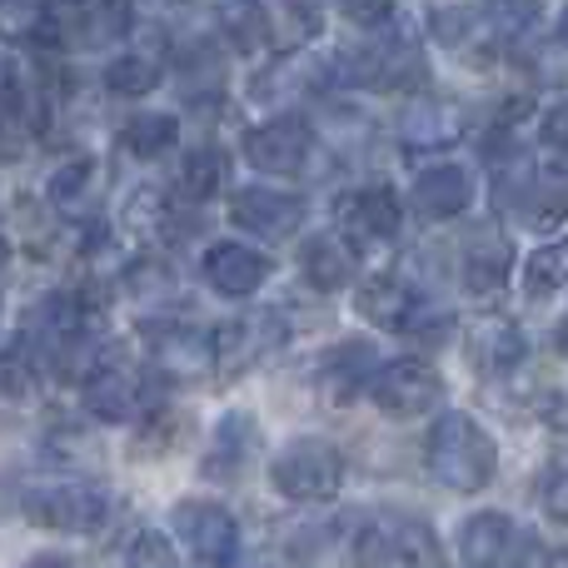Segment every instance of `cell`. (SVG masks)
<instances>
[{
    "label": "cell",
    "instance_id": "obj_1",
    "mask_svg": "<svg viewBox=\"0 0 568 568\" xmlns=\"http://www.w3.org/2000/svg\"><path fill=\"white\" fill-rule=\"evenodd\" d=\"M424 464L449 494H479L499 474V444L474 414H439L424 444Z\"/></svg>",
    "mask_w": 568,
    "mask_h": 568
},
{
    "label": "cell",
    "instance_id": "obj_2",
    "mask_svg": "<svg viewBox=\"0 0 568 568\" xmlns=\"http://www.w3.org/2000/svg\"><path fill=\"white\" fill-rule=\"evenodd\" d=\"M110 494L90 479H30L20 489V514L45 534H100L110 519Z\"/></svg>",
    "mask_w": 568,
    "mask_h": 568
},
{
    "label": "cell",
    "instance_id": "obj_3",
    "mask_svg": "<svg viewBox=\"0 0 568 568\" xmlns=\"http://www.w3.org/2000/svg\"><path fill=\"white\" fill-rule=\"evenodd\" d=\"M270 484L290 504H329L344 489V454L329 439H290L270 459Z\"/></svg>",
    "mask_w": 568,
    "mask_h": 568
},
{
    "label": "cell",
    "instance_id": "obj_4",
    "mask_svg": "<svg viewBox=\"0 0 568 568\" xmlns=\"http://www.w3.org/2000/svg\"><path fill=\"white\" fill-rule=\"evenodd\" d=\"M369 399L379 404L384 419H399V424L424 419L429 409L444 404V374L424 359H389L369 379Z\"/></svg>",
    "mask_w": 568,
    "mask_h": 568
},
{
    "label": "cell",
    "instance_id": "obj_5",
    "mask_svg": "<svg viewBox=\"0 0 568 568\" xmlns=\"http://www.w3.org/2000/svg\"><path fill=\"white\" fill-rule=\"evenodd\" d=\"M150 344V359L170 384H205L215 374V334L175 320H145L140 324Z\"/></svg>",
    "mask_w": 568,
    "mask_h": 568
},
{
    "label": "cell",
    "instance_id": "obj_6",
    "mask_svg": "<svg viewBox=\"0 0 568 568\" xmlns=\"http://www.w3.org/2000/svg\"><path fill=\"white\" fill-rule=\"evenodd\" d=\"M334 235H344L354 250H379L394 245L404 230V200L389 185H359L349 195H339L334 205Z\"/></svg>",
    "mask_w": 568,
    "mask_h": 568
},
{
    "label": "cell",
    "instance_id": "obj_7",
    "mask_svg": "<svg viewBox=\"0 0 568 568\" xmlns=\"http://www.w3.org/2000/svg\"><path fill=\"white\" fill-rule=\"evenodd\" d=\"M170 529H175V539L185 544L200 564L230 568L240 559V524H235V514L215 499H180L175 509H170Z\"/></svg>",
    "mask_w": 568,
    "mask_h": 568
},
{
    "label": "cell",
    "instance_id": "obj_8",
    "mask_svg": "<svg viewBox=\"0 0 568 568\" xmlns=\"http://www.w3.org/2000/svg\"><path fill=\"white\" fill-rule=\"evenodd\" d=\"M80 394H85V414L95 424H130L140 419V404H145V374H140L135 359L110 349L90 369V379L80 384Z\"/></svg>",
    "mask_w": 568,
    "mask_h": 568
},
{
    "label": "cell",
    "instance_id": "obj_9",
    "mask_svg": "<svg viewBox=\"0 0 568 568\" xmlns=\"http://www.w3.org/2000/svg\"><path fill=\"white\" fill-rule=\"evenodd\" d=\"M240 145H245V160L260 175H300L314 155V130L300 115H275L265 125L245 130Z\"/></svg>",
    "mask_w": 568,
    "mask_h": 568
},
{
    "label": "cell",
    "instance_id": "obj_10",
    "mask_svg": "<svg viewBox=\"0 0 568 568\" xmlns=\"http://www.w3.org/2000/svg\"><path fill=\"white\" fill-rule=\"evenodd\" d=\"M304 215H310L304 195H290V190L275 185H245L230 195V225L260 240H290L304 225Z\"/></svg>",
    "mask_w": 568,
    "mask_h": 568
},
{
    "label": "cell",
    "instance_id": "obj_11",
    "mask_svg": "<svg viewBox=\"0 0 568 568\" xmlns=\"http://www.w3.org/2000/svg\"><path fill=\"white\" fill-rule=\"evenodd\" d=\"M464 359L479 379H509L524 359H529V339L509 314H479L464 334Z\"/></svg>",
    "mask_w": 568,
    "mask_h": 568
},
{
    "label": "cell",
    "instance_id": "obj_12",
    "mask_svg": "<svg viewBox=\"0 0 568 568\" xmlns=\"http://www.w3.org/2000/svg\"><path fill=\"white\" fill-rule=\"evenodd\" d=\"M284 344V320L275 310H255L230 320L215 334V374H245L255 364H265Z\"/></svg>",
    "mask_w": 568,
    "mask_h": 568
},
{
    "label": "cell",
    "instance_id": "obj_13",
    "mask_svg": "<svg viewBox=\"0 0 568 568\" xmlns=\"http://www.w3.org/2000/svg\"><path fill=\"white\" fill-rule=\"evenodd\" d=\"M329 85V55H310V50H290L275 55L270 65H260V75L250 80V95L260 105H294L304 95H320Z\"/></svg>",
    "mask_w": 568,
    "mask_h": 568
},
{
    "label": "cell",
    "instance_id": "obj_14",
    "mask_svg": "<svg viewBox=\"0 0 568 568\" xmlns=\"http://www.w3.org/2000/svg\"><path fill=\"white\" fill-rule=\"evenodd\" d=\"M429 36L439 40L449 55L469 60V65H489V60L499 55V30L474 6H439L429 16Z\"/></svg>",
    "mask_w": 568,
    "mask_h": 568
},
{
    "label": "cell",
    "instance_id": "obj_15",
    "mask_svg": "<svg viewBox=\"0 0 568 568\" xmlns=\"http://www.w3.org/2000/svg\"><path fill=\"white\" fill-rule=\"evenodd\" d=\"M200 270H205V284L215 294H225V300H250V294L260 290V284L270 280V255H260L255 245H240V240H220V245L205 250V260H200Z\"/></svg>",
    "mask_w": 568,
    "mask_h": 568
},
{
    "label": "cell",
    "instance_id": "obj_16",
    "mask_svg": "<svg viewBox=\"0 0 568 568\" xmlns=\"http://www.w3.org/2000/svg\"><path fill=\"white\" fill-rule=\"evenodd\" d=\"M519 559V524L499 509H479L459 524V564L464 568H509Z\"/></svg>",
    "mask_w": 568,
    "mask_h": 568
},
{
    "label": "cell",
    "instance_id": "obj_17",
    "mask_svg": "<svg viewBox=\"0 0 568 568\" xmlns=\"http://www.w3.org/2000/svg\"><path fill=\"white\" fill-rule=\"evenodd\" d=\"M509 270H514V240L509 230L499 225H474L469 240H464V290L479 294V300H489V294H499L504 284H509Z\"/></svg>",
    "mask_w": 568,
    "mask_h": 568
},
{
    "label": "cell",
    "instance_id": "obj_18",
    "mask_svg": "<svg viewBox=\"0 0 568 568\" xmlns=\"http://www.w3.org/2000/svg\"><path fill=\"white\" fill-rule=\"evenodd\" d=\"M464 110L444 95H419L404 105L399 115V140L409 150H454L464 140Z\"/></svg>",
    "mask_w": 568,
    "mask_h": 568
},
{
    "label": "cell",
    "instance_id": "obj_19",
    "mask_svg": "<svg viewBox=\"0 0 568 568\" xmlns=\"http://www.w3.org/2000/svg\"><path fill=\"white\" fill-rule=\"evenodd\" d=\"M374 374H379V354H374V344L344 339L324 354L320 384H324V394H329V404H349V399H359V389H369Z\"/></svg>",
    "mask_w": 568,
    "mask_h": 568
},
{
    "label": "cell",
    "instance_id": "obj_20",
    "mask_svg": "<svg viewBox=\"0 0 568 568\" xmlns=\"http://www.w3.org/2000/svg\"><path fill=\"white\" fill-rule=\"evenodd\" d=\"M354 310H359L369 324H379V329L404 334L409 314L419 310V294L409 290V280H404V275H394V270H379L374 280L359 284V294H354Z\"/></svg>",
    "mask_w": 568,
    "mask_h": 568
},
{
    "label": "cell",
    "instance_id": "obj_21",
    "mask_svg": "<svg viewBox=\"0 0 568 568\" xmlns=\"http://www.w3.org/2000/svg\"><path fill=\"white\" fill-rule=\"evenodd\" d=\"M300 275H304L310 290H320V294L344 290V284L354 280V245L344 235H334V230L310 235L300 245Z\"/></svg>",
    "mask_w": 568,
    "mask_h": 568
},
{
    "label": "cell",
    "instance_id": "obj_22",
    "mask_svg": "<svg viewBox=\"0 0 568 568\" xmlns=\"http://www.w3.org/2000/svg\"><path fill=\"white\" fill-rule=\"evenodd\" d=\"M210 20H215L220 40L240 55H260L270 45V30H275L265 0H210Z\"/></svg>",
    "mask_w": 568,
    "mask_h": 568
},
{
    "label": "cell",
    "instance_id": "obj_23",
    "mask_svg": "<svg viewBox=\"0 0 568 568\" xmlns=\"http://www.w3.org/2000/svg\"><path fill=\"white\" fill-rule=\"evenodd\" d=\"M474 200V180L459 165H429L414 180V210L424 220H459Z\"/></svg>",
    "mask_w": 568,
    "mask_h": 568
},
{
    "label": "cell",
    "instance_id": "obj_24",
    "mask_svg": "<svg viewBox=\"0 0 568 568\" xmlns=\"http://www.w3.org/2000/svg\"><path fill=\"white\" fill-rule=\"evenodd\" d=\"M260 429H255V414L245 409H230L225 419L215 424V444L205 454V479H240L245 459L255 454Z\"/></svg>",
    "mask_w": 568,
    "mask_h": 568
},
{
    "label": "cell",
    "instance_id": "obj_25",
    "mask_svg": "<svg viewBox=\"0 0 568 568\" xmlns=\"http://www.w3.org/2000/svg\"><path fill=\"white\" fill-rule=\"evenodd\" d=\"M225 185H230L225 150L220 145L185 150V160H180V170H175V200H185V205H205V200H215Z\"/></svg>",
    "mask_w": 568,
    "mask_h": 568
},
{
    "label": "cell",
    "instance_id": "obj_26",
    "mask_svg": "<svg viewBox=\"0 0 568 568\" xmlns=\"http://www.w3.org/2000/svg\"><path fill=\"white\" fill-rule=\"evenodd\" d=\"M100 80H105L110 95L120 100H140L150 95V90L165 80V60L155 55V50H120V55L105 60V70H100Z\"/></svg>",
    "mask_w": 568,
    "mask_h": 568
},
{
    "label": "cell",
    "instance_id": "obj_27",
    "mask_svg": "<svg viewBox=\"0 0 568 568\" xmlns=\"http://www.w3.org/2000/svg\"><path fill=\"white\" fill-rule=\"evenodd\" d=\"M175 140H180V120L170 110H135L120 125V150L135 160H160L165 150H175Z\"/></svg>",
    "mask_w": 568,
    "mask_h": 568
},
{
    "label": "cell",
    "instance_id": "obj_28",
    "mask_svg": "<svg viewBox=\"0 0 568 568\" xmlns=\"http://www.w3.org/2000/svg\"><path fill=\"white\" fill-rule=\"evenodd\" d=\"M95 185H100L95 155H70V160H60V165L50 170L45 200H50L55 210H80L90 195H95Z\"/></svg>",
    "mask_w": 568,
    "mask_h": 568
},
{
    "label": "cell",
    "instance_id": "obj_29",
    "mask_svg": "<svg viewBox=\"0 0 568 568\" xmlns=\"http://www.w3.org/2000/svg\"><path fill=\"white\" fill-rule=\"evenodd\" d=\"M185 414L175 409H155L150 419H135V444H130V454H140V459H165L170 449H180L185 444Z\"/></svg>",
    "mask_w": 568,
    "mask_h": 568
},
{
    "label": "cell",
    "instance_id": "obj_30",
    "mask_svg": "<svg viewBox=\"0 0 568 568\" xmlns=\"http://www.w3.org/2000/svg\"><path fill=\"white\" fill-rule=\"evenodd\" d=\"M130 30H135V6H130V0H90L80 45H115Z\"/></svg>",
    "mask_w": 568,
    "mask_h": 568
},
{
    "label": "cell",
    "instance_id": "obj_31",
    "mask_svg": "<svg viewBox=\"0 0 568 568\" xmlns=\"http://www.w3.org/2000/svg\"><path fill=\"white\" fill-rule=\"evenodd\" d=\"M125 290L135 294V304H170L180 290V275L170 260H130Z\"/></svg>",
    "mask_w": 568,
    "mask_h": 568
},
{
    "label": "cell",
    "instance_id": "obj_32",
    "mask_svg": "<svg viewBox=\"0 0 568 568\" xmlns=\"http://www.w3.org/2000/svg\"><path fill=\"white\" fill-rule=\"evenodd\" d=\"M568 284V240H554V245H539L524 265V290L529 300H544V294H559Z\"/></svg>",
    "mask_w": 568,
    "mask_h": 568
},
{
    "label": "cell",
    "instance_id": "obj_33",
    "mask_svg": "<svg viewBox=\"0 0 568 568\" xmlns=\"http://www.w3.org/2000/svg\"><path fill=\"white\" fill-rule=\"evenodd\" d=\"M519 215H524V225H534V230L564 225L568 220V180H534V190L524 195Z\"/></svg>",
    "mask_w": 568,
    "mask_h": 568
},
{
    "label": "cell",
    "instance_id": "obj_34",
    "mask_svg": "<svg viewBox=\"0 0 568 568\" xmlns=\"http://www.w3.org/2000/svg\"><path fill=\"white\" fill-rule=\"evenodd\" d=\"M544 6H549V0H484V16L494 20L499 36H524L529 26L544 20Z\"/></svg>",
    "mask_w": 568,
    "mask_h": 568
},
{
    "label": "cell",
    "instance_id": "obj_35",
    "mask_svg": "<svg viewBox=\"0 0 568 568\" xmlns=\"http://www.w3.org/2000/svg\"><path fill=\"white\" fill-rule=\"evenodd\" d=\"M120 568H180L175 544H170L160 529H140L135 539H130L125 564H120Z\"/></svg>",
    "mask_w": 568,
    "mask_h": 568
},
{
    "label": "cell",
    "instance_id": "obj_36",
    "mask_svg": "<svg viewBox=\"0 0 568 568\" xmlns=\"http://www.w3.org/2000/svg\"><path fill=\"white\" fill-rule=\"evenodd\" d=\"M394 6H399V0H339V16L349 20V26L374 30V26H384V20L394 16Z\"/></svg>",
    "mask_w": 568,
    "mask_h": 568
},
{
    "label": "cell",
    "instance_id": "obj_37",
    "mask_svg": "<svg viewBox=\"0 0 568 568\" xmlns=\"http://www.w3.org/2000/svg\"><path fill=\"white\" fill-rule=\"evenodd\" d=\"M539 135H544V145H549V150H568V95L554 100V105L544 110Z\"/></svg>",
    "mask_w": 568,
    "mask_h": 568
},
{
    "label": "cell",
    "instance_id": "obj_38",
    "mask_svg": "<svg viewBox=\"0 0 568 568\" xmlns=\"http://www.w3.org/2000/svg\"><path fill=\"white\" fill-rule=\"evenodd\" d=\"M544 509H549L554 519H568V464L564 469H554L549 489H544Z\"/></svg>",
    "mask_w": 568,
    "mask_h": 568
},
{
    "label": "cell",
    "instance_id": "obj_39",
    "mask_svg": "<svg viewBox=\"0 0 568 568\" xmlns=\"http://www.w3.org/2000/svg\"><path fill=\"white\" fill-rule=\"evenodd\" d=\"M20 568H80V559H70V554H36V559H26Z\"/></svg>",
    "mask_w": 568,
    "mask_h": 568
},
{
    "label": "cell",
    "instance_id": "obj_40",
    "mask_svg": "<svg viewBox=\"0 0 568 568\" xmlns=\"http://www.w3.org/2000/svg\"><path fill=\"white\" fill-rule=\"evenodd\" d=\"M554 349H559V354H568V310H564V320L554 324Z\"/></svg>",
    "mask_w": 568,
    "mask_h": 568
},
{
    "label": "cell",
    "instance_id": "obj_41",
    "mask_svg": "<svg viewBox=\"0 0 568 568\" xmlns=\"http://www.w3.org/2000/svg\"><path fill=\"white\" fill-rule=\"evenodd\" d=\"M0 275H6V240H0Z\"/></svg>",
    "mask_w": 568,
    "mask_h": 568
},
{
    "label": "cell",
    "instance_id": "obj_42",
    "mask_svg": "<svg viewBox=\"0 0 568 568\" xmlns=\"http://www.w3.org/2000/svg\"><path fill=\"white\" fill-rule=\"evenodd\" d=\"M0 329H6V314H0Z\"/></svg>",
    "mask_w": 568,
    "mask_h": 568
}]
</instances>
